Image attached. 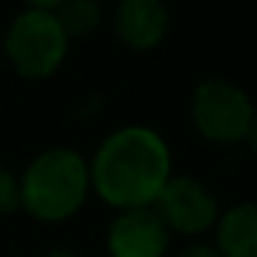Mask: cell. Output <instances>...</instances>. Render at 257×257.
I'll list each match as a JSON object with an SVG mask.
<instances>
[{
    "instance_id": "obj_4",
    "label": "cell",
    "mask_w": 257,
    "mask_h": 257,
    "mask_svg": "<svg viewBox=\"0 0 257 257\" xmlns=\"http://www.w3.org/2000/svg\"><path fill=\"white\" fill-rule=\"evenodd\" d=\"M254 116L251 97L238 83L224 78H205L194 86L188 100V119L196 136L216 147L243 144Z\"/></svg>"
},
{
    "instance_id": "obj_11",
    "label": "cell",
    "mask_w": 257,
    "mask_h": 257,
    "mask_svg": "<svg viewBox=\"0 0 257 257\" xmlns=\"http://www.w3.org/2000/svg\"><path fill=\"white\" fill-rule=\"evenodd\" d=\"M172 257H221L216 251V246L210 243V240H188V243L183 246V249H177Z\"/></svg>"
},
{
    "instance_id": "obj_14",
    "label": "cell",
    "mask_w": 257,
    "mask_h": 257,
    "mask_svg": "<svg viewBox=\"0 0 257 257\" xmlns=\"http://www.w3.org/2000/svg\"><path fill=\"white\" fill-rule=\"evenodd\" d=\"M42 257H80V254H75L72 249H64V246H56V249H50V251H45Z\"/></svg>"
},
{
    "instance_id": "obj_8",
    "label": "cell",
    "mask_w": 257,
    "mask_h": 257,
    "mask_svg": "<svg viewBox=\"0 0 257 257\" xmlns=\"http://www.w3.org/2000/svg\"><path fill=\"white\" fill-rule=\"evenodd\" d=\"M210 243L221 257H257V199L221 207Z\"/></svg>"
},
{
    "instance_id": "obj_5",
    "label": "cell",
    "mask_w": 257,
    "mask_h": 257,
    "mask_svg": "<svg viewBox=\"0 0 257 257\" xmlns=\"http://www.w3.org/2000/svg\"><path fill=\"white\" fill-rule=\"evenodd\" d=\"M152 207L163 218L169 232L188 240H199L213 232L221 216L216 191L194 174H172Z\"/></svg>"
},
{
    "instance_id": "obj_7",
    "label": "cell",
    "mask_w": 257,
    "mask_h": 257,
    "mask_svg": "<svg viewBox=\"0 0 257 257\" xmlns=\"http://www.w3.org/2000/svg\"><path fill=\"white\" fill-rule=\"evenodd\" d=\"M169 9L163 0H119L113 9V34L136 53L155 50L169 34Z\"/></svg>"
},
{
    "instance_id": "obj_1",
    "label": "cell",
    "mask_w": 257,
    "mask_h": 257,
    "mask_svg": "<svg viewBox=\"0 0 257 257\" xmlns=\"http://www.w3.org/2000/svg\"><path fill=\"white\" fill-rule=\"evenodd\" d=\"M91 194L113 210L152 207L174 174L166 139L147 124H124L97 144L89 161Z\"/></svg>"
},
{
    "instance_id": "obj_9",
    "label": "cell",
    "mask_w": 257,
    "mask_h": 257,
    "mask_svg": "<svg viewBox=\"0 0 257 257\" xmlns=\"http://www.w3.org/2000/svg\"><path fill=\"white\" fill-rule=\"evenodd\" d=\"M56 17L69 39H83L100 28L102 6L100 0H61L56 9Z\"/></svg>"
},
{
    "instance_id": "obj_3",
    "label": "cell",
    "mask_w": 257,
    "mask_h": 257,
    "mask_svg": "<svg viewBox=\"0 0 257 257\" xmlns=\"http://www.w3.org/2000/svg\"><path fill=\"white\" fill-rule=\"evenodd\" d=\"M6 61L20 78L47 80L61 69L69 53V36L61 28L56 12L25 9L9 23L3 36Z\"/></svg>"
},
{
    "instance_id": "obj_13",
    "label": "cell",
    "mask_w": 257,
    "mask_h": 257,
    "mask_svg": "<svg viewBox=\"0 0 257 257\" xmlns=\"http://www.w3.org/2000/svg\"><path fill=\"white\" fill-rule=\"evenodd\" d=\"M61 0H25V9H45V12H56Z\"/></svg>"
},
{
    "instance_id": "obj_2",
    "label": "cell",
    "mask_w": 257,
    "mask_h": 257,
    "mask_svg": "<svg viewBox=\"0 0 257 257\" xmlns=\"http://www.w3.org/2000/svg\"><path fill=\"white\" fill-rule=\"evenodd\" d=\"M89 196V161L72 147H47L20 174V210L42 224L75 218Z\"/></svg>"
},
{
    "instance_id": "obj_12",
    "label": "cell",
    "mask_w": 257,
    "mask_h": 257,
    "mask_svg": "<svg viewBox=\"0 0 257 257\" xmlns=\"http://www.w3.org/2000/svg\"><path fill=\"white\" fill-rule=\"evenodd\" d=\"M243 144H246V147H249V150L257 155V108H254V116H251V122H249V130H246Z\"/></svg>"
},
{
    "instance_id": "obj_6",
    "label": "cell",
    "mask_w": 257,
    "mask_h": 257,
    "mask_svg": "<svg viewBox=\"0 0 257 257\" xmlns=\"http://www.w3.org/2000/svg\"><path fill=\"white\" fill-rule=\"evenodd\" d=\"M172 238L155 207L116 210L105 229V251L108 257H169Z\"/></svg>"
},
{
    "instance_id": "obj_10",
    "label": "cell",
    "mask_w": 257,
    "mask_h": 257,
    "mask_svg": "<svg viewBox=\"0 0 257 257\" xmlns=\"http://www.w3.org/2000/svg\"><path fill=\"white\" fill-rule=\"evenodd\" d=\"M20 210V174L0 163V218Z\"/></svg>"
}]
</instances>
